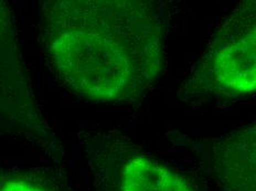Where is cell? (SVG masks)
<instances>
[{
	"mask_svg": "<svg viewBox=\"0 0 256 191\" xmlns=\"http://www.w3.org/2000/svg\"><path fill=\"white\" fill-rule=\"evenodd\" d=\"M44 17L52 70L81 98L136 102L162 76L168 18L160 2L58 0L46 4Z\"/></svg>",
	"mask_w": 256,
	"mask_h": 191,
	"instance_id": "cell-1",
	"label": "cell"
},
{
	"mask_svg": "<svg viewBox=\"0 0 256 191\" xmlns=\"http://www.w3.org/2000/svg\"><path fill=\"white\" fill-rule=\"evenodd\" d=\"M256 92V0L223 19L180 88L186 103L226 102Z\"/></svg>",
	"mask_w": 256,
	"mask_h": 191,
	"instance_id": "cell-2",
	"label": "cell"
},
{
	"mask_svg": "<svg viewBox=\"0 0 256 191\" xmlns=\"http://www.w3.org/2000/svg\"><path fill=\"white\" fill-rule=\"evenodd\" d=\"M94 164L98 191H196L184 174L132 146H108Z\"/></svg>",
	"mask_w": 256,
	"mask_h": 191,
	"instance_id": "cell-3",
	"label": "cell"
},
{
	"mask_svg": "<svg viewBox=\"0 0 256 191\" xmlns=\"http://www.w3.org/2000/svg\"><path fill=\"white\" fill-rule=\"evenodd\" d=\"M201 167L216 191H256V118L206 142Z\"/></svg>",
	"mask_w": 256,
	"mask_h": 191,
	"instance_id": "cell-4",
	"label": "cell"
},
{
	"mask_svg": "<svg viewBox=\"0 0 256 191\" xmlns=\"http://www.w3.org/2000/svg\"><path fill=\"white\" fill-rule=\"evenodd\" d=\"M0 191H52L38 182L21 177L0 178Z\"/></svg>",
	"mask_w": 256,
	"mask_h": 191,
	"instance_id": "cell-5",
	"label": "cell"
}]
</instances>
